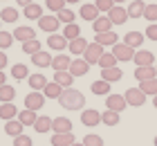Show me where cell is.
<instances>
[{"label":"cell","instance_id":"obj_1","mask_svg":"<svg viewBox=\"0 0 157 146\" xmlns=\"http://www.w3.org/2000/svg\"><path fill=\"white\" fill-rule=\"evenodd\" d=\"M59 104H61V108H65V110H83L85 108V97L78 90H74V88H65V90L61 92V97H59Z\"/></svg>","mask_w":157,"mask_h":146},{"label":"cell","instance_id":"obj_2","mask_svg":"<svg viewBox=\"0 0 157 146\" xmlns=\"http://www.w3.org/2000/svg\"><path fill=\"white\" fill-rule=\"evenodd\" d=\"M124 99H126L128 106H135V108H139V106L146 104V94L141 92L139 88H128L126 94H124Z\"/></svg>","mask_w":157,"mask_h":146},{"label":"cell","instance_id":"obj_3","mask_svg":"<svg viewBox=\"0 0 157 146\" xmlns=\"http://www.w3.org/2000/svg\"><path fill=\"white\" fill-rule=\"evenodd\" d=\"M43 106H45V94H43V92H34V90H32V92L25 97V108H27V110L38 112Z\"/></svg>","mask_w":157,"mask_h":146},{"label":"cell","instance_id":"obj_4","mask_svg":"<svg viewBox=\"0 0 157 146\" xmlns=\"http://www.w3.org/2000/svg\"><path fill=\"white\" fill-rule=\"evenodd\" d=\"M132 61H135L137 68H151V65H155V54L148 52V49H137Z\"/></svg>","mask_w":157,"mask_h":146},{"label":"cell","instance_id":"obj_5","mask_svg":"<svg viewBox=\"0 0 157 146\" xmlns=\"http://www.w3.org/2000/svg\"><path fill=\"white\" fill-rule=\"evenodd\" d=\"M90 72V63L85 61V58H72V63H70V74L74 79L76 77H85Z\"/></svg>","mask_w":157,"mask_h":146},{"label":"cell","instance_id":"obj_6","mask_svg":"<svg viewBox=\"0 0 157 146\" xmlns=\"http://www.w3.org/2000/svg\"><path fill=\"white\" fill-rule=\"evenodd\" d=\"M81 124H83V126H90V128L99 126V124H101V112L94 110V108L83 110V112H81Z\"/></svg>","mask_w":157,"mask_h":146},{"label":"cell","instance_id":"obj_7","mask_svg":"<svg viewBox=\"0 0 157 146\" xmlns=\"http://www.w3.org/2000/svg\"><path fill=\"white\" fill-rule=\"evenodd\" d=\"M112 54H115L117 61H132V56H135V49L132 47H128L126 43H117L115 47H112Z\"/></svg>","mask_w":157,"mask_h":146},{"label":"cell","instance_id":"obj_8","mask_svg":"<svg viewBox=\"0 0 157 146\" xmlns=\"http://www.w3.org/2000/svg\"><path fill=\"white\" fill-rule=\"evenodd\" d=\"M105 106H108V110H115V112L121 115L128 104H126V99L121 97V94H108V97H105Z\"/></svg>","mask_w":157,"mask_h":146},{"label":"cell","instance_id":"obj_9","mask_svg":"<svg viewBox=\"0 0 157 146\" xmlns=\"http://www.w3.org/2000/svg\"><path fill=\"white\" fill-rule=\"evenodd\" d=\"M101 56H103V47L99 45V43H90L88 49H85V54H83V58H85L90 65H92V63H99V58H101Z\"/></svg>","mask_w":157,"mask_h":146},{"label":"cell","instance_id":"obj_10","mask_svg":"<svg viewBox=\"0 0 157 146\" xmlns=\"http://www.w3.org/2000/svg\"><path fill=\"white\" fill-rule=\"evenodd\" d=\"M108 18L112 20V25H124L126 20H128V9H124L121 5H115L108 11Z\"/></svg>","mask_w":157,"mask_h":146},{"label":"cell","instance_id":"obj_11","mask_svg":"<svg viewBox=\"0 0 157 146\" xmlns=\"http://www.w3.org/2000/svg\"><path fill=\"white\" fill-rule=\"evenodd\" d=\"M13 38L20 41V43L34 41V38H36V29H34V27H25V25H20V27L13 29Z\"/></svg>","mask_w":157,"mask_h":146},{"label":"cell","instance_id":"obj_12","mask_svg":"<svg viewBox=\"0 0 157 146\" xmlns=\"http://www.w3.org/2000/svg\"><path fill=\"white\" fill-rule=\"evenodd\" d=\"M70 45V41L65 38L63 34H49V38H47V47L49 49H56V52H63Z\"/></svg>","mask_w":157,"mask_h":146},{"label":"cell","instance_id":"obj_13","mask_svg":"<svg viewBox=\"0 0 157 146\" xmlns=\"http://www.w3.org/2000/svg\"><path fill=\"white\" fill-rule=\"evenodd\" d=\"M94 43H99L101 47H115L119 43V36L115 32H103V34H97L94 36Z\"/></svg>","mask_w":157,"mask_h":146},{"label":"cell","instance_id":"obj_14","mask_svg":"<svg viewBox=\"0 0 157 146\" xmlns=\"http://www.w3.org/2000/svg\"><path fill=\"white\" fill-rule=\"evenodd\" d=\"M59 25H61V20L56 18V16H43L38 20V27L43 29V32H47V34H56Z\"/></svg>","mask_w":157,"mask_h":146},{"label":"cell","instance_id":"obj_15","mask_svg":"<svg viewBox=\"0 0 157 146\" xmlns=\"http://www.w3.org/2000/svg\"><path fill=\"white\" fill-rule=\"evenodd\" d=\"M27 83H29V88L34 92H43V88H45L49 81L45 74H40V72H36V74H29V79H27Z\"/></svg>","mask_w":157,"mask_h":146},{"label":"cell","instance_id":"obj_16","mask_svg":"<svg viewBox=\"0 0 157 146\" xmlns=\"http://www.w3.org/2000/svg\"><path fill=\"white\" fill-rule=\"evenodd\" d=\"M135 79H137L139 83L151 81V79H157V70H155V65H151V68H135Z\"/></svg>","mask_w":157,"mask_h":146},{"label":"cell","instance_id":"obj_17","mask_svg":"<svg viewBox=\"0 0 157 146\" xmlns=\"http://www.w3.org/2000/svg\"><path fill=\"white\" fill-rule=\"evenodd\" d=\"M78 14H81L83 20H90V23H94V20L101 16V11L97 9V5H88V2L81 5V11H78Z\"/></svg>","mask_w":157,"mask_h":146},{"label":"cell","instance_id":"obj_18","mask_svg":"<svg viewBox=\"0 0 157 146\" xmlns=\"http://www.w3.org/2000/svg\"><path fill=\"white\" fill-rule=\"evenodd\" d=\"M88 45H90V43L78 36V38L70 41V45H67V47H70V54H74V56H83V54H85V49H88Z\"/></svg>","mask_w":157,"mask_h":146},{"label":"cell","instance_id":"obj_19","mask_svg":"<svg viewBox=\"0 0 157 146\" xmlns=\"http://www.w3.org/2000/svg\"><path fill=\"white\" fill-rule=\"evenodd\" d=\"M74 140V133H54L52 135V146H72Z\"/></svg>","mask_w":157,"mask_h":146},{"label":"cell","instance_id":"obj_20","mask_svg":"<svg viewBox=\"0 0 157 146\" xmlns=\"http://www.w3.org/2000/svg\"><path fill=\"white\" fill-rule=\"evenodd\" d=\"M52 130L54 133H72V121L67 117H56L52 119Z\"/></svg>","mask_w":157,"mask_h":146},{"label":"cell","instance_id":"obj_21","mask_svg":"<svg viewBox=\"0 0 157 146\" xmlns=\"http://www.w3.org/2000/svg\"><path fill=\"white\" fill-rule=\"evenodd\" d=\"M54 83H59L63 90L65 88H72L74 83V77L70 74V70H63V72H54Z\"/></svg>","mask_w":157,"mask_h":146},{"label":"cell","instance_id":"obj_22","mask_svg":"<svg viewBox=\"0 0 157 146\" xmlns=\"http://www.w3.org/2000/svg\"><path fill=\"white\" fill-rule=\"evenodd\" d=\"M18 108L16 104H0V119H5V121H11V119H16L18 117Z\"/></svg>","mask_w":157,"mask_h":146},{"label":"cell","instance_id":"obj_23","mask_svg":"<svg viewBox=\"0 0 157 146\" xmlns=\"http://www.w3.org/2000/svg\"><path fill=\"white\" fill-rule=\"evenodd\" d=\"M144 38H146V34H141V32H128V34L124 36V43H126L128 47L137 49L141 43H144Z\"/></svg>","mask_w":157,"mask_h":146},{"label":"cell","instance_id":"obj_24","mask_svg":"<svg viewBox=\"0 0 157 146\" xmlns=\"http://www.w3.org/2000/svg\"><path fill=\"white\" fill-rule=\"evenodd\" d=\"M146 11V2L144 0H132L130 5H128V18H141Z\"/></svg>","mask_w":157,"mask_h":146},{"label":"cell","instance_id":"obj_25","mask_svg":"<svg viewBox=\"0 0 157 146\" xmlns=\"http://www.w3.org/2000/svg\"><path fill=\"white\" fill-rule=\"evenodd\" d=\"M70 63H72V58H67L65 54H56L54 58H52V68H54V72H63V70H70Z\"/></svg>","mask_w":157,"mask_h":146},{"label":"cell","instance_id":"obj_26","mask_svg":"<svg viewBox=\"0 0 157 146\" xmlns=\"http://www.w3.org/2000/svg\"><path fill=\"white\" fill-rule=\"evenodd\" d=\"M23 14H25V18H27V20H40L43 16H45V14H43V7H40V5H36V2L27 5Z\"/></svg>","mask_w":157,"mask_h":146},{"label":"cell","instance_id":"obj_27","mask_svg":"<svg viewBox=\"0 0 157 146\" xmlns=\"http://www.w3.org/2000/svg\"><path fill=\"white\" fill-rule=\"evenodd\" d=\"M52 58L54 56H49V52H43L40 49V52H36L32 56V63L36 65V68H49V65H52Z\"/></svg>","mask_w":157,"mask_h":146},{"label":"cell","instance_id":"obj_28","mask_svg":"<svg viewBox=\"0 0 157 146\" xmlns=\"http://www.w3.org/2000/svg\"><path fill=\"white\" fill-rule=\"evenodd\" d=\"M92 27H94L97 34H103V32H112V20L108 16H99L94 23H92Z\"/></svg>","mask_w":157,"mask_h":146},{"label":"cell","instance_id":"obj_29","mask_svg":"<svg viewBox=\"0 0 157 146\" xmlns=\"http://www.w3.org/2000/svg\"><path fill=\"white\" fill-rule=\"evenodd\" d=\"M23 124H20L18 119H11V121H5V133L9 135V137H18V135H23Z\"/></svg>","mask_w":157,"mask_h":146},{"label":"cell","instance_id":"obj_30","mask_svg":"<svg viewBox=\"0 0 157 146\" xmlns=\"http://www.w3.org/2000/svg\"><path fill=\"white\" fill-rule=\"evenodd\" d=\"M16 119L23 124V126H34V124H36V119H38V115L34 112V110H27V108H25V110H20V112H18Z\"/></svg>","mask_w":157,"mask_h":146},{"label":"cell","instance_id":"obj_31","mask_svg":"<svg viewBox=\"0 0 157 146\" xmlns=\"http://www.w3.org/2000/svg\"><path fill=\"white\" fill-rule=\"evenodd\" d=\"M61 92H63V88H61L59 83H54V81H49L45 88H43V94H45V99H59Z\"/></svg>","mask_w":157,"mask_h":146},{"label":"cell","instance_id":"obj_32","mask_svg":"<svg viewBox=\"0 0 157 146\" xmlns=\"http://www.w3.org/2000/svg\"><path fill=\"white\" fill-rule=\"evenodd\" d=\"M121 77H124V72H121L119 68H108V70H101V79H103V81H108V83L119 81Z\"/></svg>","mask_w":157,"mask_h":146},{"label":"cell","instance_id":"obj_33","mask_svg":"<svg viewBox=\"0 0 157 146\" xmlns=\"http://www.w3.org/2000/svg\"><path fill=\"white\" fill-rule=\"evenodd\" d=\"M13 97H16L13 85H9V83L0 85V101H2V104H13Z\"/></svg>","mask_w":157,"mask_h":146},{"label":"cell","instance_id":"obj_34","mask_svg":"<svg viewBox=\"0 0 157 146\" xmlns=\"http://www.w3.org/2000/svg\"><path fill=\"white\" fill-rule=\"evenodd\" d=\"M11 77L16 79V81L29 79V70H27V65H25V63H16V65H11Z\"/></svg>","mask_w":157,"mask_h":146},{"label":"cell","instance_id":"obj_35","mask_svg":"<svg viewBox=\"0 0 157 146\" xmlns=\"http://www.w3.org/2000/svg\"><path fill=\"white\" fill-rule=\"evenodd\" d=\"M117 58H115V54H112V52H103V56L101 58H99V68H101V70H108V68H117Z\"/></svg>","mask_w":157,"mask_h":146},{"label":"cell","instance_id":"obj_36","mask_svg":"<svg viewBox=\"0 0 157 146\" xmlns=\"http://www.w3.org/2000/svg\"><path fill=\"white\" fill-rule=\"evenodd\" d=\"M18 9L16 7H5L2 11H0V20H2V23H16L18 20Z\"/></svg>","mask_w":157,"mask_h":146},{"label":"cell","instance_id":"obj_37","mask_svg":"<svg viewBox=\"0 0 157 146\" xmlns=\"http://www.w3.org/2000/svg\"><path fill=\"white\" fill-rule=\"evenodd\" d=\"M34 130H36V133H49V130H52V119H49L47 115L38 117L36 124H34Z\"/></svg>","mask_w":157,"mask_h":146},{"label":"cell","instance_id":"obj_38","mask_svg":"<svg viewBox=\"0 0 157 146\" xmlns=\"http://www.w3.org/2000/svg\"><path fill=\"white\" fill-rule=\"evenodd\" d=\"M90 90L94 94H99V97H103V94H110V83L103 81V79H99V81H94L90 85Z\"/></svg>","mask_w":157,"mask_h":146},{"label":"cell","instance_id":"obj_39","mask_svg":"<svg viewBox=\"0 0 157 146\" xmlns=\"http://www.w3.org/2000/svg\"><path fill=\"white\" fill-rule=\"evenodd\" d=\"M63 36H65L67 41H74V38H78V36H81V27H78L76 23H70V25L63 27Z\"/></svg>","mask_w":157,"mask_h":146},{"label":"cell","instance_id":"obj_40","mask_svg":"<svg viewBox=\"0 0 157 146\" xmlns=\"http://www.w3.org/2000/svg\"><path fill=\"white\" fill-rule=\"evenodd\" d=\"M119 112H115V110H105V112H101V121L105 124V126H117L119 124Z\"/></svg>","mask_w":157,"mask_h":146},{"label":"cell","instance_id":"obj_41","mask_svg":"<svg viewBox=\"0 0 157 146\" xmlns=\"http://www.w3.org/2000/svg\"><path fill=\"white\" fill-rule=\"evenodd\" d=\"M56 18H59V20H61V23H65V25H70V23H74V18H76V14H74L72 9H67V7H65V9H61L59 14H56Z\"/></svg>","mask_w":157,"mask_h":146},{"label":"cell","instance_id":"obj_42","mask_svg":"<svg viewBox=\"0 0 157 146\" xmlns=\"http://www.w3.org/2000/svg\"><path fill=\"white\" fill-rule=\"evenodd\" d=\"M23 52L25 54H29V56H34L36 52H40V41H27V43H23Z\"/></svg>","mask_w":157,"mask_h":146},{"label":"cell","instance_id":"obj_43","mask_svg":"<svg viewBox=\"0 0 157 146\" xmlns=\"http://www.w3.org/2000/svg\"><path fill=\"white\" fill-rule=\"evenodd\" d=\"M139 90L144 92V94H157V79H151V81H144V83H139Z\"/></svg>","mask_w":157,"mask_h":146},{"label":"cell","instance_id":"obj_44","mask_svg":"<svg viewBox=\"0 0 157 146\" xmlns=\"http://www.w3.org/2000/svg\"><path fill=\"white\" fill-rule=\"evenodd\" d=\"M11 45H13V34L0 29V49H7V47H11Z\"/></svg>","mask_w":157,"mask_h":146},{"label":"cell","instance_id":"obj_45","mask_svg":"<svg viewBox=\"0 0 157 146\" xmlns=\"http://www.w3.org/2000/svg\"><path fill=\"white\" fill-rule=\"evenodd\" d=\"M65 0H45V7H47V9L49 11H56V14H59L61 9H65Z\"/></svg>","mask_w":157,"mask_h":146},{"label":"cell","instance_id":"obj_46","mask_svg":"<svg viewBox=\"0 0 157 146\" xmlns=\"http://www.w3.org/2000/svg\"><path fill=\"white\" fill-rule=\"evenodd\" d=\"M144 18L148 23H157V5H146V11H144Z\"/></svg>","mask_w":157,"mask_h":146},{"label":"cell","instance_id":"obj_47","mask_svg":"<svg viewBox=\"0 0 157 146\" xmlns=\"http://www.w3.org/2000/svg\"><path fill=\"white\" fill-rule=\"evenodd\" d=\"M83 144H85V146H103V140H101L99 135L92 133V135H85V137H83Z\"/></svg>","mask_w":157,"mask_h":146},{"label":"cell","instance_id":"obj_48","mask_svg":"<svg viewBox=\"0 0 157 146\" xmlns=\"http://www.w3.org/2000/svg\"><path fill=\"white\" fill-rule=\"evenodd\" d=\"M13 146H34V142H32V137L29 135H18V137H13Z\"/></svg>","mask_w":157,"mask_h":146},{"label":"cell","instance_id":"obj_49","mask_svg":"<svg viewBox=\"0 0 157 146\" xmlns=\"http://www.w3.org/2000/svg\"><path fill=\"white\" fill-rule=\"evenodd\" d=\"M94 5H97L99 11H105V14H108L112 7H115V2H112V0H94Z\"/></svg>","mask_w":157,"mask_h":146},{"label":"cell","instance_id":"obj_50","mask_svg":"<svg viewBox=\"0 0 157 146\" xmlns=\"http://www.w3.org/2000/svg\"><path fill=\"white\" fill-rule=\"evenodd\" d=\"M144 34H146V38H148V41H155V43H157V23L148 25V29H146Z\"/></svg>","mask_w":157,"mask_h":146},{"label":"cell","instance_id":"obj_51","mask_svg":"<svg viewBox=\"0 0 157 146\" xmlns=\"http://www.w3.org/2000/svg\"><path fill=\"white\" fill-rule=\"evenodd\" d=\"M7 63H9V58H7V54L2 52V49H0V70H5Z\"/></svg>","mask_w":157,"mask_h":146},{"label":"cell","instance_id":"obj_52","mask_svg":"<svg viewBox=\"0 0 157 146\" xmlns=\"http://www.w3.org/2000/svg\"><path fill=\"white\" fill-rule=\"evenodd\" d=\"M32 2H34V0H16V5H20V7H23V9H25L27 5H32Z\"/></svg>","mask_w":157,"mask_h":146},{"label":"cell","instance_id":"obj_53","mask_svg":"<svg viewBox=\"0 0 157 146\" xmlns=\"http://www.w3.org/2000/svg\"><path fill=\"white\" fill-rule=\"evenodd\" d=\"M5 83H7V77H5V72L0 70V85H5Z\"/></svg>","mask_w":157,"mask_h":146},{"label":"cell","instance_id":"obj_54","mask_svg":"<svg viewBox=\"0 0 157 146\" xmlns=\"http://www.w3.org/2000/svg\"><path fill=\"white\" fill-rule=\"evenodd\" d=\"M67 5H74V2H81V0H65Z\"/></svg>","mask_w":157,"mask_h":146},{"label":"cell","instance_id":"obj_55","mask_svg":"<svg viewBox=\"0 0 157 146\" xmlns=\"http://www.w3.org/2000/svg\"><path fill=\"white\" fill-rule=\"evenodd\" d=\"M112 2H115V5H124L126 0H112Z\"/></svg>","mask_w":157,"mask_h":146},{"label":"cell","instance_id":"obj_56","mask_svg":"<svg viewBox=\"0 0 157 146\" xmlns=\"http://www.w3.org/2000/svg\"><path fill=\"white\" fill-rule=\"evenodd\" d=\"M153 106L157 108V94H155V97H153Z\"/></svg>","mask_w":157,"mask_h":146},{"label":"cell","instance_id":"obj_57","mask_svg":"<svg viewBox=\"0 0 157 146\" xmlns=\"http://www.w3.org/2000/svg\"><path fill=\"white\" fill-rule=\"evenodd\" d=\"M72 146H85V144H83V142H81V144H78V142H74V144H72Z\"/></svg>","mask_w":157,"mask_h":146},{"label":"cell","instance_id":"obj_58","mask_svg":"<svg viewBox=\"0 0 157 146\" xmlns=\"http://www.w3.org/2000/svg\"><path fill=\"white\" fill-rule=\"evenodd\" d=\"M155 146H157V137H155Z\"/></svg>","mask_w":157,"mask_h":146},{"label":"cell","instance_id":"obj_59","mask_svg":"<svg viewBox=\"0 0 157 146\" xmlns=\"http://www.w3.org/2000/svg\"><path fill=\"white\" fill-rule=\"evenodd\" d=\"M0 25H2V20H0Z\"/></svg>","mask_w":157,"mask_h":146},{"label":"cell","instance_id":"obj_60","mask_svg":"<svg viewBox=\"0 0 157 146\" xmlns=\"http://www.w3.org/2000/svg\"><path fill=\"white\" fill-rule=\"evenodd\" d=\"M155 70H157V65H155Z\"/></svg>","mask_w":157,"mask_h":146}]
</instances>
